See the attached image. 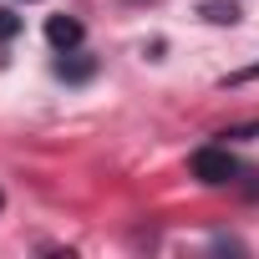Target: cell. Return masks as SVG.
Returning a JSON list of instances; mask_svg holds the SVG:
<instances>
[{"label":"cell","instance_id":"obj_1","mask_svg":"<svg viewBox=\"0 0 259 259\" xmlns=\"http://www.w3.org/2000/svg\"><path fill=\"white\" fill-rule=\"evenodd\" d=\"M234 173H239V163L224 148H198L193 153V178L198 183H234Z\"/></svg>","mask_w":259,"mask_h":259},{"label":"cell","instance_id":"obj_2","mask_svg":"<svg viewBox=\"0 0 259 259\" xmlns=\"http://www.w3.org/2000/svg\"><path fill=\"white\" fill-rule=\"evenodd\" d=\"M46 41H51L56 51H71V46L81 41V21H71V16H51V21H46Z\"/></svg>","mask_w":259,"mask_h":259},{"label":"cell","instance_id":"obj_3","mask_svg":"<svg viewBox=\"0 0 259 259\" xmlns=\"http://www.w3.org/2000/svg\"><path fill=\"white\" fill-rule=\"evenodd\" d=\"M56 76H71V81H81V76H92V61H56Z\"/></svg>","mask_w":259,"mask_h":259},{"label":"cell","instance_id":"obj_4","mask_svg":"<svg viewBox=\"0 0 259 259\" xmlns=\"http://www.w3.org/2000/svg\"><path fill=\"white\" fill-rule=\"evenodd\" d=\"M21 31V16H11V11H0V41H11Z\"/></svg>","mask_w":259,"mask_h":259}]
</instances>
